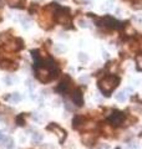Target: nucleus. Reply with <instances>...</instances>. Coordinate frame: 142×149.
<instances>
[{"label": "nucleus", "instance_id": "1", "mask_svg": "<svg viewBox=\"0 0 142 149\" xmlns=\"http://www.w3.org/2000/svg\"><path fill=\"white\" fill-rule=\"evenodd\" d=\"M118 81L120 80L116 76H105L99 81V88L101 90L102 93L109 96L111 92L116 88V86L118 85Z\"/></svg>", "mask_w": 142, "mask_h": 149}, {"label": "nucleus", "instance_id": "2", "mask_svg": "<svg viewBox=\"0 0 142 149\" xmlns=\"http://www.w3.org/2000/svg\"><path fill=\"white\" fill-rule=\"evenodd\" d=\"M35 68H36V78H38L40 82H42V83H46L49 81H51L55 76H57V74H55L56 73V70L47 67L46 65L36 66Z\"/></svg>", "mask_w": 142, "mask_h": 149}, {"label": "nucleus", "instance_id": "3", "mask_svg": "<svg viewBox=\"0 0 142 149\" xmlns=\"http://www.w3.org/2000/svg\"><path fill=\"white\" fill-rule=\"evenodd\" d=\"M54 15H55L56 23H59V24L66 25V24H70L71 23V15L69 14L68 9H65V8L56 6V10L54 12Z\"/></svg>", "mask_w": 142, "mask_h": 149}, {"label": "nucleus", "instance_id": "4", "mask_svg": "<svg viewBox=\"0 0 142 149\" xmlns=\"http://www.w3.org/2000/svg\"><path fill=\"white\" fill-rule=\"evenodd\" d=\"M96 24H99V26H105V28H109V29H120L122 28V23H120L116 19L111 16H105V17H101L96 21Z\"/></svg>", "mask_w": 142, "mask_h": 149}, {"label": "nucleus", "instance_id": "5", "mask_svg": "<svg viewBox=\"0 0 142 149\" xmlns=\"http://www.w3.org/2000/svg\"><path fill=\"white\" fill-rule=\"evenodd\" d=\"M126 119V116L120 111H113L111 115L109 116V121L110 123H112L113 126H121Z\"/></svg>", "mask_w": 142, "mask_h": 149}, {"label": "nucleus", "instance_id": "6", "mask_svg": "<svg viewBox=\"0 0 142 149\" xmlns=\"http://www.w3.org/2000/svg\"><path fill=\"white\" fill-rule=\"evenodd\" d=\"M47 130H51V132H54L57 134V137H59V141L63 143L65 141V138H66V132L61 128V127L59 126H56L55 123H51V124H49L47 126Z\"/></svg>", "mask_w": 142, "mask_h": 149}, {"label": "nucleus", "instance_id": "7", "mask_svg": "<svg viewBox=\"0 0 142 149\" xmlns=\"http://www.w3.org/2000/svg\"><path fill=\"white\" fill-rule=\"evenodd\" d=\"M81 142L87 147H92L96 142V137L92 133H85L81 135Z\"/></svg>", "mask_w": 142, "mask_h": 149}, {"label": "nucleus", "instance_id": "8", "mask_svg": "<svg viewBox=\"0 0 142 149\" xmlns=\"http://www.w3.org/2000/svg\"><path fill=\"white\" fill-rule=\"evenodd\" d=\"M72 101L77 107H81L84 104V96H82V92L80 90H75L72 92Z\"/></svg>", "mask_w": 142, "mask_h": 149}, {"label": "nucleus", "instance_id": "9", "mask_svg": "<svg viewBox=\"0 0 142 149\" xmlns=\"http://www.w3.org/2000/svg\"><path fill=\"white\" fill-rule=\"evenodd\" d=\"M85 124H86V119L82 116H76L72 121V127L75 129H81L85 127Z\"/></svg>", "mask_w": 142, "mask_h": 149}, {"label": "nucleus", "instance_id": "10", "mask_svg": "<svg viewBox=\"0 0 142 149\" xmlns=\"http://www.w3.org/2000/svg\"><path fill=\"white\" fill-rule=\"evenodd\" d=\"M69 87H70L69 82L66 81V80H64V81H61V82H60V85H59V86H57V91L65 93L66 91H69Z\"/></svg>", "mask_w": 142, "mask_h": 149}, {"label": "nucleus", "instance_id": "11", "mask_svg": "<svg viewBox=\"0 0 142 149\" xmlns=\"http://www.w3.org/2000/svg\"><path fill=\"white\" fill-rule=\"evenodd\" d=\"M4 143H5V147L8 149H13V148H14V141H13V138H10V137H8V138L4 139Z\"/></svg>", "mask_w": 142, "mask_h": 149}, {"label": "nucleus", "instance_id": "12", "mask_svg": "<svg viewBox=\"0 0 142 149\" xmlns=\"http://www.w3.org/2000/svg\"><path fill=\"white\" fill-rule=\"evenodd\" d=\"M116 99L118 102H125L126 101V91H121L116 95Z\"/></svg>", "mask_w": 142, "mask_h": 149}, {"label": "nucleus", "instance_id": "13", "mask_svg": "<svg viewBox=\"0 0 142 149\" xmlns=\"http://www.w3.org/2000/svg\"><path fill=\"white\" fill-rule=\"evenodd\" d=\"M136 67L139 71H142V54L136 56Z\"/></svg>", "mask_w": 142, "mask_h": 149}, {"label": "nucleus", "instance_id": "14", "mask_svg": "<svg viewBox=\"0 0 142 149\" xmlns=\"http://www.w3.org/2000/svg\"><path fill=\"white\" fill-rule=\"evenodd\" d=\"M9 98H10L11 102H20V101H21V96L19 93H13Z\"/></svg>", "mask_w": 142, "mask_h": 149}, {"label": "nucleus", "instance_id": "15", "mask_svg": "<svg viewBox=\"0 0 142 149\" xmlns=\"http://www.w3.org/2000/svg\"><path fill=\"white\" fill-rule=\"evenodd\" d=\"M23 1V0H6V3L9 4L10 6L15 8V6H20V3Z\"/></svg>", "mask_w": 142, "mask_h": 149}, {"label": "nucleus", "instance_id": "16", "mask_svg": "<svg viewBox=\"0 0 142 149\" xmlns=\"http://www.w3.org/2000/svg\"><path fill=\"white\" fill-rule=\"evenodd\" d=\"M41 141H42V134H40V133H34L33 134V142L34 143H39Z\"/></svg>", "mask_w": 142, "mask_h": 149}, {"label": "nucleus", "instance_id": "17", "mask_svg": "<svg viewBox=\"0 0 142 149\" xmlns=\"http://www.w3.org/2000/svg\"><path fill=\"white\" fill-rule=\"evenodd\" d=\"M16 122H17V124H19V126H24L25 124V122H24V113H21L20 116L16 117Z\"/></svg>", "mask_w": 142, "mask_h": 149}, {"label": "nucleus", "instance_id": "18", "mask_svg": "<svg viewBox=\"0 0 142 149\" xmlns=\"http://www.w3.org/2000/svg\"><path fill=\"white\" fill-rule=\"evenodd\" d=\"M4 82H5V83H8L9 86H10L11 83H13V82H11V78H10V77H5V78H4Z\"/></svg>", "mask_w": 142, "mask_h": 149}, {"label": "nucleus", "instance_id": "19", "mask_svg": "<svg viewBox=\"0 0 142 149\" xmlns=\"http://www.w3.org/2000/svg\"><path fill=\"white\" fill-rule=\"evenodd\" d=\"M79 59L81 60V61H86V60H87V56H85V54H80Z\"/></svg>", "mask_w": 142, "mask_h": 149}, {"label": "nucleus", "instance_id": "20", "mask_svg": "<svg viewBox=\"0 0 142 149\" xmlns=\"http://www.w3.org/2000/svg\"><path fill=\"white\" fill-rule=\"evenodd\" d=\"M80 81H81V82H87L88 77H81V78H80Z\"/></svg>", "mask_w": 142, "mask_h": 149}, {"label": "nucleus", "instance_id": "21", "mask_svg": "<svg viewBox=\"0 0 142 149\" xmlns=\"http://www.w3.org/2000/svg\"><path fill=\"white\" fill-rule=\"evenodd\" d=\"M80 24H81V26H82V28H85V26H87V23H85V21H80Z\"/></svg>", "mask_w": 142, "mask_h": 149}, {"label": "nucleus", "instance_id": "22", "mask_svg": "<svg viewBox=\"0 0 142 149\" xmlns=\"http://www.w3.org/2000/svg\"><path fill=\"white\" fill-rule=\"evenodd\" d=\"M4 139H5V138H4V134H3L1 132H0V142H1V141H4Z\"/></svg>", "mask_w": 142, "mask_h": 149}, {"label": "nucleus", "instance_id": "23", "mask_svg": "<svg viewBox=\"0 0 142 149\" xmlns=\"http://www.w3.org/2000/svg\"><path fill=\"white\" fill-rule=\"evenodd\" d=\"M116 149H121V148H116Z\"/></svg>", "mask_w": 142, "mask_h": 149}]
</instances>
